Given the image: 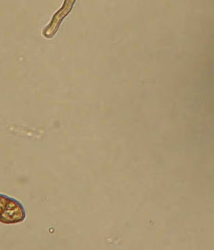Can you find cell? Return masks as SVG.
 Here are the masks:
<instances>
[{"mask_svg":"<svg viewBox=\"0 0 214 250\" xmlns=\"http://www.w3.org/2000/svg\"><path fill=\"white\" fill-rule=\"evenodd\" d=\"M25 219V210L16 199L0 194V222L5 224L18 223Z\"/></svg>","mask_w":214,"mask_h":250,"instance_id":"6da1fadb","label":"cell"},{"mask_svg":"<svg viewBox=\"0 0 214 250\" xmlns=\"http://www.w3.org/2000/svg\"><path fill=\"white\" fill-rule=\"evenodd\" d=\"M76 0H64V2L60 9L53 15L50 23L47 25V26L43 29V36L45 38H52L55 33L58 31L60 24L64 20V18L70 13V11L72 10L74 3Z\"/></svg>","mask_w":214,"mask_h":250,"instance_id":"7a4b0ae2","label":"cell"}]
</instances>
